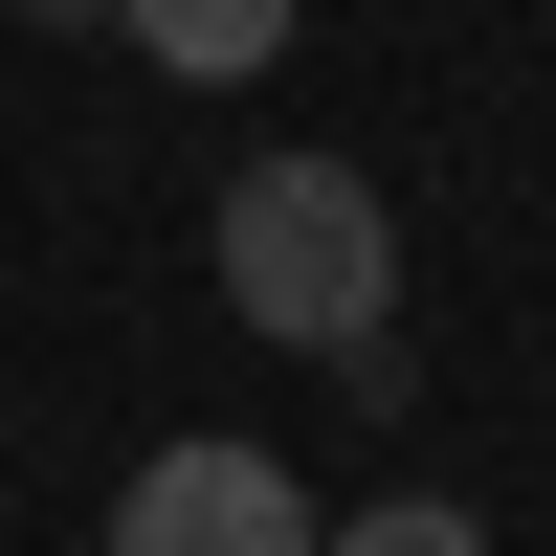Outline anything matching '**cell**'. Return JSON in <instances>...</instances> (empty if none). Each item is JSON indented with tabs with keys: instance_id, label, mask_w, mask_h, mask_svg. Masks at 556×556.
<instances>
[{
	"instance_id": "cell-1",
	"label": "cell",
	"mask_w": 556,
	"mask_h": 556,
	"mask_svg": "<svg viewBox=\"0 0 556 556\" xmlns=\"http://www.w3.org/2000/svg\"><path fill=\"white\" fill-rule=\"evenodd\" d=\"M223 312L290 334V356H356L401 312V201L356 156H245V178H223Z\"/></svg>"
},
{
	"instance_id": "cell-2",
	"label": "cell",
	"mask_w": 556,
	"mask_h": 556,
	"mask_svg": "<svg viewBox=\"0 0 556 556\" xmlns=\"http://www.w3.org/2000/svg\"><path fill=\"white\" fill-rule=\"evenodd\" d=\"M112 556H312V490H290V445H245V424H178L156 468L112 490Z\"/></svg>"
},
{
	"instance_id": "cell-3",
	"label": "cell",
	"mask_w": 556,
	"mask_h": 556,
	"mask_svg": "<svg viewBox=\"0 0 556 556\" xmlns=\"http://www.w3.org/2000/svg\"><path fill=\"white\" fill-rule=\"evenodd\" d=\"M134 45H156L178 89H245V67H290V0H112Z\"/></svg>"
},
{
	"instance_id": "cell-4",
	"label": "cell",
	"mask_w": 556,
	"mask_h": 556,
	"mask_svg": "<svg viewBox=\"0 0 556 556\" xmlns=\"http://www.w3.org/2000/svg\"><path fill=\"white\" fill-rule=\"evenodd\" d=\"M312 556H490L468 490H356V513H312Z\"/></svg>"
},
{
	"instance_id": "cell-5",
	"label": "cell",
	"mask_w": 556,
	"mask_h": 556,
	"mask_svg": "<svg viewBox=\"0 0 556 556\" xmlns=\"http://www.w3.org/2000/svg\"><path fill=\"white\" fill-rule=\"evenodd\" d=\"M23 23H112V0H23Z\"/></svg>"
}]
</instances>
